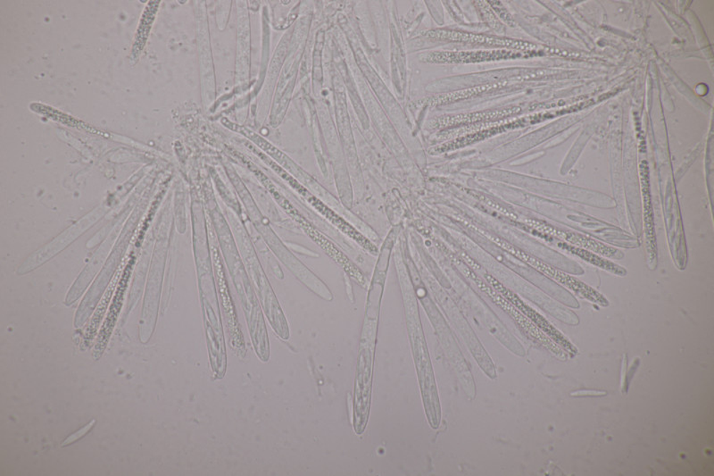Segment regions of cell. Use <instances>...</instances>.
Returning <instances> with one entry per match:
<instances>
[{
  "label": "cell",
  "instance_id": "6da1fadb",
  "mask_svg": "<svg viewBox=\"0 0 714 476\" xmlns=\"http://www.w3.org/2000/svg\"><path fill=\"white\" fill-rule=\"evenodd\" d=\"M430 34L431 36L434 38H447V40L457 41L473 42V43L478 44L505 46V47H512L517 49H532L535 48L533 45L527 43V42L512 40H502V38L482 36V35L462 33H459V31H431Z\"/></svg>",
  "mask_w": 714,
  "mask_h": 476
},
{
  "label": "cell",
  "instance_id": "7a4b0ae2",
  "mask_svg": "<svg viewBox=\"0 0 714 476\" xmlns=\"http://www.w3.org/2000/svg\"><path fill=\"white\" fill-rule=\"evenodd\" d=\"M512 56L510 52L505 51L441 52L435 53L434 55L428 56L427 59L433 62L468 63L510 58Z\"/></svg>",
  "mask_w": 714,
  "mask_h": 476
},
{
  "label": "cell",
  "instance_id": "3957f363",
  "mask_svg": "<svg viewBox=\"0 0 714 476\" xmlns=\"http://www.w3.org/2000/svg\"><path fill=\"white\" fill-rule=\"evenodd\" d=\"M515 112H517V110H514V109L512 108L505 109V110L473 113V114L452 116V118H443L440 123H437L436 125H455V123H472L478 121V120L495 118H497V116H498V118H501V116L503 115L514 114Z\"/></svg>",
  "mask_w": 714,
  "mask_h": 476
},
{
  "label": "cell",
  "instance_id": "277c9868",
  "mask_svg": "<svg viewBox=\"0 0 714 476\" xmlns=\"http://www.w3.org/2000/svg\"><path fill=\"white\" fill-rule=\"evenodd\" d=\"M606 395V393L604 391H597V390H581L575 391V393H571V395H581V396H584V395H589V396H599V395Z\"/></svg>",
  "mask_w": 714,
  "mask_h": 476
}]
</instances>
